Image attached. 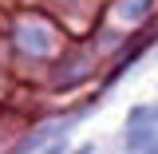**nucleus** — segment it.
Returning <instances> with one entry per match:
<instances>
[{
  "mask_svg": "<svg viewBox=\"0 0 158 154\" xmlns=\"http://www.w3.org/2000/svg\"><path fill=\"white\" fill-rule=\"evenodd\" d=\"M16 40L28 48V52H48V44H52V36H48L44 28H32V24H24V28L16 32Z\"/></svg>",
  "mask_w": 158,
  "mask_h": 154,
  "instance_id": "obj_1",
  "label": "nucleus"
},
{
  "mask_svg": "<svg viewBox=\"0 0 158 154\" xmlns=\"http://www.w3.org/2000/svg\"><path fill=\"white\" fill-rule=\"evenodd\" d=\"M150 4H154V0H123V4H118V16L123 20H142L150 12Z\"/></svg>",
  "mask_w": 158,
  "mask_h": 154,
  "instance_id": "obj_2",
  "label": "nucleus"
}]
</instances>
